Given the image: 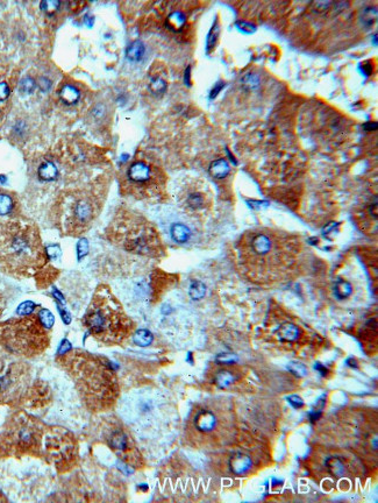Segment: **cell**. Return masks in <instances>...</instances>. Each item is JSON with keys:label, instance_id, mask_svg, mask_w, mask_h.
<instances>
[{"label": "cell", "instance_id": "cell-1", "mask_svg": "<svg viewBox=\"0 0 378 503\" xmlns=\"http://www.w3.org/2000/svg\"><path fill=\"white\" fill-rule=\"evenodd\" d=\"M235 264L248 281L256 285L285 282L302 261L303 243L290 232L259 227L246 231L236 242Z\"/></svg>", "mask_w": 378, "mask_h": 503}, {"label": "cell", "instance_id": "cell-2", "mask_svg": "<svg viewBox=\"0 0 378 503\" xmlns=\"http://www.w3.org/2000/svg\"><path fill=\"white\" fill-rule=\"evenodd\" d=\"M56 363L74 382L81 404L90 412L104 414L118 403L119 379L110 360L79 348H70L58 353Z\"/></svg>", "mask_w": 378, "mask_h": 503}, {"label": "cell", "instance_id": "cell-3", "mask_svg": "<svg viewBox=\"0 0 378 503\" xmlns=\"http://www.w3.org/2000/svg\"><path fill=\"white\" fill-rule=\"evenodd\" d=\"M109 171L96 177L70 183L59 193L56 217L64 234L80 236L99 216L109 191Z\"/></svg>", "mask_w": 378, "mask_h": 503}, {"label": "cell", "instance_id": "cell-4", "mask_svg": "<svg viewBox=\"0 0 378 503\" xmlns=\"http://www.w3.org/2000/svg\"><path fill=\"white\" fill-rule=\"evenodd\" d=\"M81 323L93 339L105 346L122 345L136 329L134 320L106 285L93 292Z\"/></svg>", "mask_w": 378, "mask_h": 503}, {"label": "cell", "instance_id": "cell-5", "mask_svg": "<svg viewBox=\"0 0 378 503\" xmlns=\"http://www.w3.org/2000/svg\"><path fill=\"white\" fill-rule=\"evenodd\" d=\"M48 260L40 233L33 224L0 222V265L15 274L29 276Z\"/></svg>", "mask_w": 378, "mask_h": 503}, {"label": "cell", "instance_id": "cell-6", "mask_svg": "<svg viewBox=\"0 0 378 503\" xmlns=\"http://www.w3.org/2000/svg\"><path fill=\"white\" fill-rule=\"evenodd\" d=\"M106 238L113 246L130 254L158 259L165 253L156 227L133 210L120 209L117 211L107 226Z\"/></svg>", "mask_w": 378, "mask_h": 503}, {"label": "cell", "instance_id": "cell-7", "mask_svg": "<svg viewBox=\"0 0 378 503\" xmlns=\"http://www.w3.org/2000/svg\"><path fill=\"white\" fill-rule=\"evenodd\" d=\"M233 411L225 401L209 399L196 404L185 423V442L199 450L226 445L233 436Z\"/></svg>", "mask_w": 378, "mask_h": 503}, {"label": "cell", "instance_id": "cell-8", "mask_svg": "<svg viewBox=\"0 0 378 503\" xmlns=\"http://www.w3.org/2000/svg\"><path fill=\"white\" fill-rule=\"evenodd\" d=\"M49 330L40 313L20 315L0 324V346L13 355L34 358L44 354L49 347Z\"/></svg>", "mask_w": 378, "mask_h": 503}, {"label": "cell", "instance_id": "cell-9", "mask_svg": "<svg viewBox=\"0 0 378 503\" xmlns=\"http://www.w3.org/2000/svg\"><path fill=\"white\" fill-rule=\"evenodd\" d=\"M44 423L26 412H15L0 429V457H38L47 431Z\"/></svg>", "mask_w": 378, "mask_h": 503}, {"label": "cell", "instance_id": "cell-10", "mask_svg": "<svg viewBox=\"0 0 378 503\" xmlns=\"http://www.w3.org/2000/svg\"><path fill=\"white\" fill-rule=\"evenodd\" d=\"M166 187L165 171L147 157L134 158L120 178V190L123 195L147 203L164 200Z\"/></svg>", "mask_w": 378, "mask_h": 503}, {"label": "cell", "instance_id": "cell-11", "mask_svg": "<svg viewBox=\"0 0 378 503\" xmlns=\"http://www.w3.org/2000/svg\"><path fill=\"white\" fill-rule=\"evenodd\" d=\"M31 369L0 346V406L20 401L29 389Z\"/></svg>", "mask_w": 378, "mask_h": 503}, {"label": "cell", "instance_id": "cell-12", "mask_svg": "<svg viewBox=\"0 0 378 503\" xmlns=\"http://www.w3.org/2000/svg\"><path fill=\"white\" fill-rule=\"evenodd\" d=\"M42 454L50 460L59 473H68L78 465V440L67 429L48 428L45 435Z\"/></svg>", "mask_w": 378, "mask_h": 503}, {"label": "cell", "instance_id": "cell-13", "mask_svg": "<svg viewBox=\"0 0 378 503\" xmlns=\"http://www.w3.org/2000/svg\"><path fill=\"white\" fill-rule=\"evenodd\" d=\"M100 437L114 454L128 467L139 470L144 465L142 454L127 428L115 417H106L100 424Z\"/></svg>", "mask_w": 378, "mask_h": 503}, {"label": "cell", "instance_id": "cell-14", "mask_svg": "<svg viewBox=\"0 0 378 503\" xmlns=\"http://www.w3.org/2000/svg\"><path fill=\"white\" fill-rule=\"evenodd\" d=\"M176 200L179 208L193 218H206L213 209L211 188L199 177L184 178L177 188Z\"/></svg>", "mask_w": 378, "mask_h": 503}, {"label": "cell", "instance_id": "cell-15", "mask_svg": "<svg viewBox=\"0 0 378 503\" xmlns=\"http://www.w3.org/2000/svg\"><path fill=\"white\" fill-rule=\"evenodd\" d=\"M277 341L283 345H295L302 340L304 337L303 330L297 324L291 323V321H284L278 326V329L275 332Z\"/></svg>", "mask_w": 378, "mask_h": 503}, {"label": "cell", "instance_id": "cell-16", "mask_svg": "<svg viewBox=\"0 0 378 503\" xmlns=\"http://www.w3.org/2000/svg\"><path fill=\"white\" fill-rule=\"evenodd\" d=\"M251 466H253L251 459L246 454L236 453L234 457H232L230 459L232 471H233V473L236 475L244 474V473H247L249 470H250Z\"/></svg>", "mask_w": 378, "mask_h": 503}, {"label": "cell", "instance_id": "cell-17", "mask_svg": "<svg viewBox=\"0 0 378 503\" xmlns=\"http://www.w3.org/2000/svg\"><path fill=\"white\" fill-rule=\"evenodd\" d=\"M236 379H238L236 373L230 371L228 368H221L214 374V385L219 387V388L225 389L230 385H233Z\"/></svg>", "mask_w": 378, "mask_h": 503}, {"label": "cell", "instance_id": "cell-18", "mask_svg": "<svg viewBox=\"0 0 378 503\" xmlns=\"http://www.w3.org/2000/svg\"><path fill=\"white\" fill-rule=\"evenodd\" d=\"M229 165L227 163L226 160L223 158H219V160L212 162L211 167H209V174H211L214 178L222 179L225 178L227 175L229 174Z\"/></svg>", "mask_w": 378, "mask_h": 503}, {"label": "cell", "instance_id": "cell-19", "mask_svg": "<svg viewBox=\"0 0 378 503\" xmlns=\"http://www.w3.org/2000/svg\"><path fill=\"white\" fill-rule=\"evenodd\" d=\"M326 466H327V470L330 474L334 476H338V478H342V476H345L347 473V467L345 465V462H343L340 458H337V457L328 458L327 461H326Z\"/></svg>", "mask_w": 378, "mask_h": 503}, {"label": "cell", "instance_id": "cell-20", "mask_svg": "<svg viewBox=\"0 0 378 503\" xmlns=\"http://www.w3.org/2000/svg\"><path fill=\"white\" fill-rule=\"evenodd\" d=\"M149 90H150V92L156 94V96L164 93L165 90H166L165 77H163L161 74H158V72L150 75Z\"/></svg>", "mask_w": 378, "mask_h": 503}, {"label": "cell", "instance_id": "cell-21", "mask_svg": "<svg viewBox=\"0 0 378 503\" xmlns=\"http://www.w3.org/2000/svg\"><path fill=\"white\" fill-rule=\"evenodd\" d=\"M79 96L80 94H79L78 89L74 87V85H71V84L64 85L61 90V92H59V97H61V99L66 103V104H69V105L75 104V103L78 102Z\"/></svg>", "mask_w": 378, "mask_h": 503}, {"label": "cell", "instance_id": "cell-22", "mask_svg": "<svg viewBox=\"0 0 378 503\" xmlns=\"http://www.w3.org/2000/svg\"><path fill=\"white\" fill-rule=\"evenodd\" d=\"M190 235H191V232L188 230V227L183 225V224L177 223L171 227V236H173V239L176 243L178 244L186 243L187 240L190 239Z\"/></svg>", "mask_w": 378, "mask_h": 503}, {"label": "cell", "instance_id": "cell-23", "mask_svg": "<svg viewBox=\"0 0 378 503\" xmlns=\"http://www.w3.org/2000/svg\"><path fill=\"white\" fill-rule=\"evenodd\" d=\"M185 23H186L185 15L183 14V12H179V11H175L173 13H170L166 19V26L175 32L180 31V29L184 27Z\"/></svg>", "mask_w": 378, "mask_h": 503}, {"label": "cell", "instance_id": "cell-24", "mask_svg": "<svg viewBox=\"0 0 378 503\" xmlns=\"http://www.w3.org/2000/svg\"><path fill=\"white\" fill-rule=\"evenodd\" d=\"M144 55V46L142 42L135 41L127 48V57L131 61H140Z\"/></svg>", "mask_w": 378, "mask_h": 503}, {"label": "cell", "instance_id": "cell-25", "mask_svg": "<svg viewBox=\"0 0 378 503\" xmlns=\"http://www.w3.org/2000/svg\"><path fill=\"white\" fill-rule=\"evenodd\" d=\"M14 210V200L10 195L0 193V216H8Z\"/></svg>", "mask_w": 378, "mask_h": 503}, {"label": "cell", "instance_id": "cell-26", "mask_svg": "<svg viewBox=\"0 0 378 503\" xmlns=\"http://www.w3.org/2000/svg\"><path fill=\"white\" fill-rule=\"evenodd\" d=\"M134 343L139 346H148L153 341V334L147 330H140L133 334Z\"/></svg>", "mask_w": 378, "mask_h": 503}, {"label": "cell", "instance_id": "cell-27", "mask_svg": "<svg viewBox=\"0 0 378 503\" xmlns=\"http://www.w3.org/2000/svg\"><path fill=\"white\" fill-rule=\"evenodd\" d=\"M335 294L339 298H346L351 294V286L346 281H339L335 287Z\"/></svg>", "mask_w": 378, "mask_h": 503}, {"label": "cell", "instance_id": "cell-28", "mask_svg": "<svg viewBox=\"0 0 378 503\" xmlns=\"http://www.w3.org/2000/svg\"><path fill=\"white\" fill-rule=\"evenodd\" d=\"M219 33H220V28H219V24H218V21H217V23L213 25L211 32H209V34H208V38H207V53H209V51H211L212 49L216 48Z\"/></svg>", "mask_w": 378, "mask_h": 503}, {"label": "cell", "instance_id": "cell-29", "mask_svg": "<svg viewBox=\"0 0 378 503\" xmlns=\"http://www.w3.org/2000/svg\"><path fill=\"white\" fill-rule=\"evenodd\" d=\"M206 292V288L201 282H193L190 287V295L193 299H200L204 297Z\"/></svg>", "mask_w": 378, "mask_h": 503}, {"label": "cell", "instance_id": "cell-30", "mask_svg": "<svg viewBox=\"0 0 378 503\" xmlns=\"http://www.w3.org/2000/svg\"><path fill=\"white\" fill-rule=\"evenodd\" d=\"M77 251H78V257L79 260L83 259V257L88 254L89 252V244L87 242V239H81L78 243V246H77Z\"/></svg>", "mask_w": 378, "mask_h": 503}, {"label": "cell", "instance_id": "cell-31", "mask_svg": "<svg viewBox=\"0 0 378 503\" xmlns=\"http://www.w3.org/2000/svg\"><path fill=\"white\" fill-rule=\"evenodd\" d=\"M290 369H291L292 373H295L296 375H299V376H305L307 374L306 367H305L304 365H302V364H293V365H291Z\"/></svg>", "mask_w": 378, "mask_h": 503}, {"label": "cell", "instance_id": "cell-32", "mask_svg": "<svg viewBox=\"0 0 378 503\" xmlns=\"http://www.w3.org/2000/svg\"><path fill=\"white\" fill-rule=\"evenodd\" d=\"M10 93H11V90L10 87H8V84L5 83V82H0V102L6 100L8 96H10Z\"/></svg>", "mask_w": 378, "mask_h": 503}, {"label": "cell", "instance_id": "cell-33", "mask_svg": "<svg viewBox=\"0 0 378 503\" xmlns=\"http://www.w3.org/2000/svg\"><path fill=\"white\" fill-rule=\"evenodd\" d=\"M58 6H59L58 2H44L41 4L42 10L48 12V13H51L53 11L57 10Z\"/></svg>", "mask_w": 378, "mask_h": 503}, {"label": "cell", "instance_id": "cell-34", "mask_svg": "<svg viewBox=\"0 0 378 503\" xmlns=\"http://www.w3.org/2000/svg\"><path fill=\"white\" fill-rule=\"evenodd\" d=\"M289 402H290V404H291L292 407L297 408V409H298V408H302L304 406L303 399L300 398V397H298V396H290L289 397Z\"/></svg>", "mask_w": 378, "mask_h": 503}, {"label": "cell", "instance_id": "cell-35", "mask_svg": "<svg viewBox=\"0 0 378 503\" xmlns=\"http://www.w3.org/2000/svg\"><path fill=\"white\" fill-rule=\"evenodd\" d=\"M5 298H4V295H3V292L2 290H0V316L3 315V312H4V309H5Z\"/></svg>", "mask_w": 378, "mask_h": 503}]
</instances>
